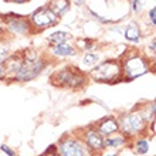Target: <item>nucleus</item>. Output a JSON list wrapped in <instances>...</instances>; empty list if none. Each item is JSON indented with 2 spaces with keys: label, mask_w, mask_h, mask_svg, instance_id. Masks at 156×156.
<instances>
[{
  "label": "nucleus",
  "mask_w": 156,
  "mask_h": 156,
  "mask_svg": "<svg viewBox=\"0 0 156 156\" xmlns=\"http://www.w3.org/2000/svg\"><path fill=\"white\" fill-rule=\"evenodd\" d=\"M24 54H26V57L23 58V62H21L20 68H19L17 74L13 78V80L20 81V82H27V81L34 80L45 67V62L43 60H40L36 55L34 51L27 50Z\"/></svg>",
  "instance_id": "nucleus-1"
},
{
  "label": "nucleus",
  "mask_w": 156,
  "mask_h": 156,
  "mask_svg": "<svg viewBox=\"0 0 156 156\" xmlns=\"http://www.w3.org/2000/svg\"><path fill=\"white\" fill-rule=\"evenodd\" d=\"M50 81L53 85L57 87H68V88H81L85 85L87 77L75 67H66L55 71Z\"/></svg>",
  "instance_id": "nucleus-2"
},
{
  "label": "nucleus",
  "mask_w": 156,
  "mask_h": 156,
  "mask_svg": "<svg viewBox=\"0 0 156 156\" xmlns=\"http://www.w3.org/2000/svg\"><path fill=\"white\" fill-rule=\"evenodd\" d=\"M122 75V67L121 62L115 60H108L95 67L91 71V77L98 82H109V84H115L119 81V77Z\"/></svg>",
  "instance_id": "nucleus-3"
},
{
  "label": "nucleus",
  "mask_w": 156,
  "mask_h": 156,
  "mask_svg": "<svg viewBox=\"0 0 156 156\" xmlns=\"http://www.w3.org/2000/svg\"><path fill=\"white\" fill-rule=\"evenodd\" d=\"M146 119H148L146 115L140 111H133L131 114H126L118 121L119 131L123 132L125 138L135 135V133H139L146 126Z\"/></svg>",
  "instance_id": "nucleus-4"
},
{
  "label": "nucleus",
  "mask_w": 156,
  "mask_h": 156,
  "mask_svg": "<svg viewBox=\"0 0 156 156\" xmlns=\"http://www.w3.org/2000/svg\"><path fill=\"white\" fill-rule=\"evenodd\" d=\"M122 67V74H125V81H131L135 78L145 75L146 73H149V62L140 55H129L121 62Z\"/></svg>",
  "instance_id": "nucleus-5"
},
{
  "label": "nucleus",
  "mask_w": 156,
  "mask_h": 156,
  "mask_svg": "<svg viewBox=\"0 0 156 156\" xmlns=\"http://www.w3.org/2000/svg\"><path fill=\"white\" fill-rule=\"evenodd\" d=\"M58 156H94V152L88 149L82 140L77 138H67L60 142Z\"/></svg>",
  "instance_id": "nucleus-6"
},
{
  "label": "nucleus",
  "mask_w": 156,
  "mask_h": 156,
  "mask_svg": "<svg viewBox=\"0 0 156 156\" xmlns=\"http://www.w3.org/2000/svg\"><path fill=\"white\" fill-rule=\"evenodd\" d=\"M30 20L37 29L43 30L47 29L50 26H54L58 21V17L53 13V10L48 6H41L38 7L36 12H33V14L30 16Z\"/></svg>",
  "instance_id": "nucleus-7"
},
{
  "label": "nucleus",
  "mask_w": 156,
  "mask_h": 156,
  "mask_svg": "<svg viewBox=\"0 0 156 156\" xmlns=\"http://www.w3.org/2000/svg\"><path fill=\"white\" fill-rule=\"evenodd\" d=\"M6 29L14 36H23L30 31V21L16 14V16L6 19Z\"/></svg>",
  "instance_id": "nucleus-8"
},
{
  "label": "nucleus",
  "mask_w": 156,
  "mask_h": 156,
  "mask_svg": "<svg viewBox=\"0 0 156 156\" xmlns=\"http://www.w3.org/2000/svg\"><path fill=\"white\" fill-rule=\"evenodd\" d=\"M84 144L88 146L91 151H102L104 146V138L99 135L95 129H87L84 132Z\"/></svg>",
  "instance_id": "nucleus-9"
},
{
  "label": "nucleus",
  "mask_w": 156,
  "mask_h": 156,
  "mask_svg": "<svg viewBox=\"0 0 156 156\" xmlns=\"http://www.w3.org/2000/svg\"><path fill=\"white\" fill-rule=\"evenodd\" d=\"M95 131L98 132L101 136L109 138V136H112L114 133L119 132V123H118V121H116L115 118L109 116V118H105L104 121H101Z\"/></svg>",
  "instance_id": "nucleus-10"
},
{
  "label": "nucleus",
  "mask_w": 156,
  "mask_h": 156,
  "mask_svg": "<svg viewBox=\"0 0 156 156\" xmlns=\"http://www.w3.org/2000/svg\"><path fill=\"white\" fill-rule=\"evenodd\" d=\"M51 53L55 57H71V55H75L77 54V50L70 45L68 43H64V44H57L51 47Z\"/></svg>",
  "instance_id": "nucleus-11"
},
{
  "label": "nucleus",
  "mask_w": 156,
  "mask_h": 156,
  "mask_svg": "<svg viewBox=\"0 0 156 156\" xmlns=\"http://www.w3.org/2000/svg\"><path fill=\"white\" fill-rule=\"evenodd\" d=\"M125 38H126L129 43H139L140 41V29L138 27L136 23H129V24L125 27Z\"/></svg>",
  "instance_id": "nucleus-12"
},
{
  "label": "nucleus",
  "mask_w": 156,
  "mask_h": 156,
  "mask_svg": "<svg viewBox=\"0 0 156 156\" xmlns=\"http://www.w3.org/2000/svg\"><path fill=\"white\" fill-rule=\"evenodd\" d=\"M71 38H73V34L67 33V31H54V33H51L48 36V41L54 45L68 43Z\"/></svg>",
  "instance_id": "nucleus-13"
},
{
  "label": "nucleus",
  "mask_w": 156,
  "mask_h": 156,
  "mask_svg": "<svg viewBox=\"0 0 156 156\" xmlns=\"http://www.w3.org/2000/svg\"><path fill=\"white\" fill-rule=\"evenodd\" d=\"M48 7L53 10V13L57 17L64 16L67 13V10L70 9V2H54V3L48 4Z\"/></svg>",
  "instance_id": "nucleus-14"
},
{
  "label": "nucleus",
  "mask_w": 156,
  "mask_h": 156,
  "mask_svg": "<svg viewBox=\"0 0 156 156\" xmlns=\"http://www.w3.org/2000/svg\"><path fill=\"white\" fill-rule=\"evenodd\" d=\"M125 144H126V138L123 135L109 136V138L104 139V146H108V148H118V146H122Z\"/></svg>",
  "instance_id": "nucleus-15"
},
{
  "label": "nucleus",
  "mask_w": 156,
  "mask_h": 156,
  "mask_svg": "<svg viewBox=\"0 0 156 156\" xmlns=\"http://www.w3.org/2000/svg\"><path fill=\"white\" fill-rule=\"evenodd\" d=\"M135 149H136V153H139V155H145V153H148L149 152L148 140L144 139V138L138 139L136 140V144H135Z\"/></svg>",
  "instance_id": "nucleus-16"
},
{
  "label": "nucleus",
  "mask_w": 156,
  "mask_h": 156,
  "mask_svg": "<svg viewBox=\"0 0 156 156\" xmlns=\"http://www.w3.org/2000/svg\"><path fill=\"white\" fill-rule=\"evenodd\" d=\"M98 61V55L94 53H87L84 54V57H82V62L85 64V66H95Z\"/></svg>",
  "instance_id": "nucleus-17"
},
{
  "label": "nucleus",
  "mask_w": 156,
  "mask_h": 156,
  "mask_svg": "<svg viewBox=\"0 0 156 156\" xmlns=\"http://www.w3.org/2000/svg\"><path fill=\"white\" fill-rule=\"evenodd\" d=\"M9 58V51L7 47H0V66L4 64V61Z\"/></svg>",
  "instance_id": "nucleus-18"
},
{
  "label": "nucleus",
  "mask_w": 156,
  "mask_h": 156,
  "mask_svg": "<svg viewBox=\"0 0 156 156\" xmlns=\"http://www.w3.org/2000/svg\"><path fill=\"white\" fill-rule=\"evenodd\" d=\"M77 44L80 45V47H84V50H91L94 47V43H92V41H88V40H78Z\"/></svg>",
  "instance_id": "nucleus-19"
},
{
  "label": "nucleus",
  "mask_w": 156,
  "mask_h": 156,
  "mask_svg": "<svg viewBox=\"0 0 156 156\" xmlns=\"http://www.w3.org/2000/svg\"><path fill=\"white\" fill-rule=\"evenodd\" d=\"M0 151H2V152H4L7 156H17V155H16V152H14L13 149H10V148L7 146V145H4V144H3V145H0Z\"/></svg>",
  "instance_id": "nucleus-20"
},
{
  "label": "nucleus",
  "mask_w": 156,
  "mask_h": 156,
  "mask_svg": "<svg viewBox=\"0 0 156 156\" xmlns=\"http://www.w3.org/2000/svg\"><path fill=\"white\" fill-rule=\"evenodd\" d=\"M149 20L152 26H156V7H152V10L149 12Z\"/></svg>",
  "instance_id": "nucleus-21"
},
{
  "label": "nucleus",
  "mask_w": 156,
  "mask_h": 156,
  "mask_svg": "<svg viewBox=\"0 0 156 156\" xmlns=\"http://www.w3.org/2000/svg\"><path fill=\"white\" fill-rule=\"evenodd\" d=\"M131 4H132V9H133L135 12H140L142 7H144V4L140 3V2H131Z\"/></svg>",
  "instance_id": "nucleus-22"
},
{
  "label": "nucleus",
  "mask_w": 156,
  "mask_h": 156,
  "mask_svg": "<svg viewBox=\"0 0 156 156\" xmlns=\"http://www.w3.org/2000/svg\"><path fill=\"white\" fill-rule=\"evenodd\" d=\"M155 44H156V40L153 38V40H152V44H151V51H152V54H155Z\"/></svg>",
  "instance_id": "nucleus-23"
},
{
  "label": "nucleus",
  "mask_w": 156,
  "mask_h": 156,
  "mask_svg": "<svg viewBox=\"0 0 156 156\" xmlns=\"http://www.w3.org/2000/svg\"><path fill=\"white\" fill-rule=\"evenodd\" d=\"M4 75V70H3V67L0 66V80H2V77Z\"/></svg>",
  "instance_id": "nucleus-24"
},
{
  "label": "nucleus",
  "mask_w": 156,
  "mask_h": 156,
  "mask_svg": "<svg viewBox=\"0 0 156 156\" xmlns=\"http://www.w3.org/2000/svg\"><path fill=\"white\" fill-rule=\"evenodd\" d=\"M102 156H118V155H115V153H108V155H102Z\"/></svg>",
  "instance_id": "nucleus-25"
},
{
  "label": "nucleus",
  "mask_w": 156,
  "mask_h": 156,
  "mask_svg": "<svg viewBox=\"0 0 156 156\" xmlns=\"http://www.w3.org/2000/svg\"><path fill=\"white\" fill-rule=\"evenodd\" d=\"M2 31H3V26H2V23H0V34H2Z\"/></svg>",
  "instance_id": "nucleus-26"
}]
</instances>
